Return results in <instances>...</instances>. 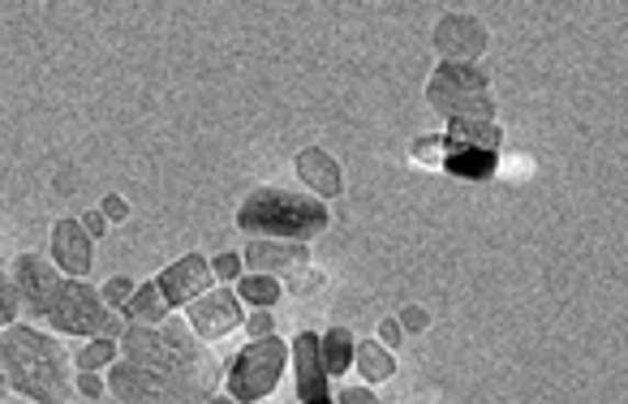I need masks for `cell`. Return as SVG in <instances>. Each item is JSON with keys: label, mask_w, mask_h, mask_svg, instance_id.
Segmentation results:
<instances>
[{"label": "cell", "mask_w": 628, "mask_h": 404, "mask_svg": "<svg viewBox=\"0 0 628 404\" xmlns=\"http://www.w3.org/2000/svg\"><path fill=\"white\" fill-rule=\"evenodd\" d=\"M13 284H18L22 310L53 323L56 332H65V336H104L108 305L100 302V293L82 280L60 276L44 254H18L13 258Z\"/></svg>", "instance_id": "6da1fadb"}, {"label": "cell", "mask_w": 628, "mask_h": 404, "mask_svg": "<svg viewBox=\"0 0 628 404\" xmlns=\"http://www.w3.org/2000/svg\"><path fill=\"white\" fill-rule=\"evenodd\" d=\"M0 374L26 401L69 404V357L40 327L13 323L0 332Z\"/></svg>", "instance_id": "7a4b0ae2"}, {"label": "cell", "mask_w": 628, "mask_h": 404, "mask_svg": "<svg viewBox=\"0 0 628 404\" xmlns=\"http://www.w3.org/2000/svg\"><path fill=\"white\" fill-rule=\"evenodd\" d=\"M327 224H332L327 202L298 194V190H284V186H262L255 194H246V202L237 206V228L246 237H259V242H298V246H306L311 237L327 233Z\"/></svg>", "instance_id": "3957f363"}, {"label": "cell", "mask_w": 628, "mask_h": 404, "mask_svg": "<svg viewBox=\"0 0 628 404\" xmlns=\"http://www.w3.org/2000/svg\"><path fill=\"white\" fill-rule=\"evenodd\" d=\"M220 374H172V370H152L134 361H112L108 366V392L121 404H199L211 401Z\"/></svg>", "instance_id": "277c9868"}, {"label": "cell", "mask_w": 628, "mask_h": 404, "mask_svg": "<svg viewBox=\"0 0 628 404\" xmlns=\"http://www.w3.org/2000/svg\"><path fill=\"white\" fill-rule=\"evenodd\" d=\"M426 103L448 121H495L491 74L482 65L444 60L426 82Z\"/></svg>", "instance_id": "5b68a950"}, {"label": "cell", "mask_w": 628, "mask_h": 404, "mask_svg": "<svg viewBox=\"0 0 628 404\" xmlns=\"http://www.w3.org/2000/svg\"><path fill=\"white\" fill-rule=\"evenodd\" d=\"M504 130L495 121H448V134H439V172L461 181H491L500 168Z\"/></svg>", "instance_id": "8992f818"}, {"label": "cell", "mask_w": 628, "mask_h": 404, "mask_svg": "<svg viewBox=\"0 0 628 404\" xmlns=\"http://www.w3.org/2000/svg\"><path fill=\"white\" fill-rule=\"evenodd\" d=\"M284 361H289V345L280 336H267L246 345L242 354L233 357L228 366V396L237 404H259L276 392L280 374H284Z\"/></svg>", "instance_id": "52a82bcc"}, {"label": "cell", "mask_w": 628, "mask_h": 404, "mask_svg": "<svg viewBox=\"0 0 628 404\" xmlns=\"http://www.w3.org/2000/svg\"><path fill=\"white\" fill-rule=\"evenodd\" d=\"M186 323H190V332L203 345L208 340H224L228 332L242 327V298L233 289H211V293H203V298H194V302L186 305Z\"/></svg>", "instance_id": "ba28073f"}, {"label": "cell", "mask_w": 628, "mask_h": 404, "mask_svg": "<svg viewBox=\"0 0 628 404\" xmlns=\"http://www.w3.org/2000/svg\"><path fill=\"white\" fill-rule=\"evenodd\" d=\"M486 44H491L486 26H482L478 18H470V13H444V18L435 22V52H439L444 60L478 65Z\"/></svg>", "instance_id": "9c48e42d"}, {"label": "cell", "mask_w": 628, "mask_h": 404, "mask_svg": "<svg viewBox=\"0 0 628 404\" xmlns=\"http://www.w3.org/2000/svg\"><path fill=\"white\" fill-rule=\"evenodd\" d=\"M159 293H164V302L168 310L172 305H190L194 298H203L215 289V276H211V262L203 254H186V258H177L172 267H164L159 271Z\"/></svg>", "instance_id": "30bf717a"}, {"label": "cell", "mask_w": 628, "mask_h": 404, "mask_svg": "<svg viewBox=\"0 0 628 404\" xmlns=\"http://www.w3.org/2000/svg\"><path fill=\"white\" fill-rule=\"evenodd\" d=\"M293 370H298V401L302 404H336L327 392V370H323V357H318V336L314 332H298L293 345Z\"/></svg>", "instance_id": "8fae6325"}, {"label": "cell", "mask_w": 628, "mask_h": 404, "mask_svg": "<svg viewBox=\"0 0 628 404\" xmlns=\"http://www.w3.org/2000/svg\"><path fill=\"white\" fill-rule=\"evenodd\" d=\"M91 254H96V242L82 233L78 220H56L53 224V267L69 280H82L91 271Z\"/></svg>", "instance_id": "7c38bea8"}, {"label": "cell", "mask_w": 628, "mask_h": 404, "mask_svg": "<svg viewBox=\"0 0 628 404\" xmlns=\"http://www.w3.org/2000/svg\"><path fill=\"white\" fill-rule=\"evenodd\" d=\"M246 267L255 276H284V271H298L311 262V246H298V242H259L250 237L246 242Z\"/></svg>", "instance_id": "4fadbf2b"}, {"label": "cell", "mask_w": 628, "mask_h": 404, "mask_svg": "<svg viewBox=\"0 0 628 404\" xmlns=\"http://www.w3.org/2000/svg\"><path fill=\"white\" fill-rule=\"evenodd\" d=\"M298 177L311 186V194H318V199H340L345 194V172L323 147L298 152Z\"/></svg>", "instance_id": "5bb4252c"}, {"label": "cell", "mask_w": 628, "mask_h": 404, "mask_svg": "<svg viewBox=\"0 0 628 404\" xmlns=\"http://www.w3.org/2000/svg\"><path fill=\"white\" fill-rule=\"evenodd\" d=\"M125 323H138V327H159L164 318H168V302H164V293H159V284H138L134 289V298L125 302Z\"/></svg>", "instance_id": "9a60e30c"}, {"label": "cell", "mask_w": 628, "mask_h": 404, "mask_svg": "<svg viewBox=\"0 0 628 404\" xmlns=\"http://www.w3.org/2000/svg\"><path fill=\"white\" fill-rule=\"evenodd\" d=\"M318 357L327 379H345V370L354 366V332L349 327H332L327 336H318Z\"/></svg>", "instance_id": "2e32d148"}, {"label": "cell", "mask_w": 628, "mask_h": 404, "mask_svg": "<svg viewBox=\"0 0 628 404\" xmlns=\"http://www.w3.org/2000/svg\"><path fill=\"white\" fill-rule=\"evenodd\" d=\"M354 366H358V374L367 379L370 388H374V383H388V379L396 374V357H392V349H383L379 340L354 345Z\"/></svg>", "instance_id": "e0dca14e"}, {"label": "cell", "mask_w": 628, "mask_h": 404, "mask_svg": "<svg viewBox=\"0 0 628 404\" xmlns=\"http://www.w3.org/2000/svg\"><path fill=\"white\" fill-rule=\"evenodd\" d=\"M237 298L246 305H262V310H267V305H276L284 298V284H280L276 276H255V271H250V276H242Z\"/></svg>", "instance_id": "ac0fdd59"}, {"label": "cell", "mask_w": 628, "mask_h": 404, "mask_svg": "<svg viewBox=\"0 0 628 404\" xmlns=\"http://www.w3.org/2000/svg\"><path fill=\"white\" fill-rule=\"evenodd\" d=\"M116 354H121V345L100 336V340H91V345H82V349L74 354V366H78V370H104V366L116 361Z\"/></svg>", "instance_id": "d6986e66"}, {"label": "cell", "mask_w": 628, "mask_h": 404, "mask_svg": "<svg viewBox=\"0 0 628 404\" xmlns=\"http://www.w3.org/2000/svg\"><path fill=\"white\" fill-rule=\"evenodd\" d=\"M18 310H22L18 284H13V276H4V271H0V332H4V327H13Z\"/></svg>", "instance_id": "ffe728a7"}, {"label": "cell", "mask_w": 628, "mask_h": 404, "mask_svg": "<svg viewBox=\"0 0 628 404\" xmlns=\"http://www.w3.org/2000/svg\"><path fill=\"white\" fill-rule=\"evenodd\" d=\"M323 289V271H314L311 262L306 267H298V271H289V293H298V298H311Z\"/></svg>", "instance_id": "44dd1931"}, {"label": "cell", "mask_w": 628, "mask_h": 404, "mask_svg": "<svg viewBox=\"0 0 628 404\" xmlns=\"http://www.w3.org/2000/svg\"><path fill=\"white\" fill-rule=\"evenodd\" d=\"M134 298V280H125V276H116V280H108L104 293H100V302L112 305V310H125V302Z\"/></svg>", "instance_id": "7402d4cb"}, {"label": "cell", "mask_w": 628, "mask_h": 404, "mask_svg": "<svg viewBox=\"0 0 628 404\" xmlns=\"http://www.w3.org/2000/svg\"><path fill=\"white\" fill-rule=\"evenodd\" d=\"M211 276L215 280H242V254H215L211 258Z\"/></svg>", "instance_id": "603a6c76"}, {"label": "cell", "mask_w": 628, "mask_h": 404, "mask_svg": "<svg viewBox=\"0 0 628 404\" xmlns=\"http://www.w3.org/2000/svg\"><path fill=\"white\" fill-rule=\"evenodd\" d=\"M410 155H414V164L439 168V134H430V138H418V143L410 147Z\"/></svg>", "instance_id": "cb8c5ba5"}, {"label": "cell", "mask_w": 628, "mask_h": 404, "mask_svg": "<svg viewBox=\"0 0 628 404\" xmlns=\"http://www.w3.org/2000/svg\"><path fill=\"white\" fill-rule=\"evenodd\" d=\"M246 332H250L255 340H267V336H276V318H271V310H255V314L246 318Z\"/></svg>", "instance_id": "d4e9b609"}, {"label": "cell", "mask_w": 628, "mask_h": 404, "mask_svg": "<svg viewBox=\"0 0 628 404\" xmlns=\"http://www.w3.org/2000/svg\"><path fill=\"white\" fill-rule=\"evenodd\" d=\"M396 323H401V332H422V327H426V323H430V314H426V310H422V305H405V310H401V318H396Z\"/></svg>", "instance_id": "484cf974"}, {"label": "cell", "mask_w": 628, "mask_h": 404, "mask_svg": "<svg viewBox=\"0 0 628 404\" xmlns=\"http://www.w3.org/2000/svg\"><path fill=\"white\" fill-rule=\"evenodd\" d=\"M100 215H104L108 224H121V220L130 215V202L121 199V194H108V199H104V206H100Z\"/></svg>", "instance_id": "4316f807"}, {"label": "cell", "mask_w": 628, "mask_h": 404, "mask_svg": "<svg viewBox=\"0 0 628 404\" xmlns=\"http://www.w3.org/2000/svg\"><path fill=\"white\" fill-rule=\"evenodd\" d=\"M78 224H82V233H87L91 242H96V237H104V233H108V220L100 215V211H87V215H82Z\"/></svg>", "instance_id": "83f0119b"}, {"label": "cell", "mask_w": 628, "mask_h": 404, "mask_svg": "<svg viewBox=\"0 0 628 404\" xmlns=\"http://www.w3.org/2000/svg\"><path fill=\"white\" fill-rule=\"evenodd\" d=\"M336 404H379V401H374V392H370V388H340Z\"/></svg>", "instance_id": "f1b7e54d"}, {"label": "cell", "mask_w": 628, "mask_h": 404, "mask_svg": "<svg viewBox=\"0 0 628 404\" xmlns=\"http://www.w3.org/2000/svg\"><path fill=\"white\" fill-rule=\"evenodd\" d=\"M78 392H82V396H100V392H104L100 374H96V370H82V374H78Z\"/></svg>", "instance_id": "f546056e"}, {"label": "cell", "mask_w": 628, "mask_h": 404, "mask_svg": "<svg viewBox=\"0 0 628 404\" xmlns=\"http://www.w3.org/2000/svg\"><path fill=\"white\" fill-rule=\"evenodd\" d=\"M379 340H383V349H392V345L401 340V323H396V318H383V323H379Z\"/></svg>", "instance_id": "4dcf8cb0"}, {"label": "cell", "mask_w": 628, "mask_h": 404, "mask_svg": "<svg viewBox=\"0 0 628 404\" xmlns=\"http://www.w3.org/2000/svg\"><path fill=\"white\" fill-rule=\"evenodd\" d=\"M208 404H237V401H233V396H211Z\"/></svg>", "instance_id": "1f68e13d"}, {"label": "cell", "mask_w": 628, "mask_h": 404, "mask_svg": "<svg viewBox=\"0 0 628 404\" xmlns=\"http://www.w3.org/2000/svg\"><path fill=\"white\" fill-rule=\"evenodd\" d=\"M4 392H9V383H4V374H0V396H4Z\"/></svg>", "instance_id": "d6a6232c"}, {"label": "cell", "mask_w": 628, "mask_h": 404, "mask_svg": "<svg viewBox=\"0 0 628 404\" xmlns=\"http://www.w3.org/2000/svg\"><path fill=\"white\" fill-rule=\"evenodd\" d=\"M259 404H262V401H259Z\"/></svg>", "instance_id": "836d02e7"}]
</instances>
